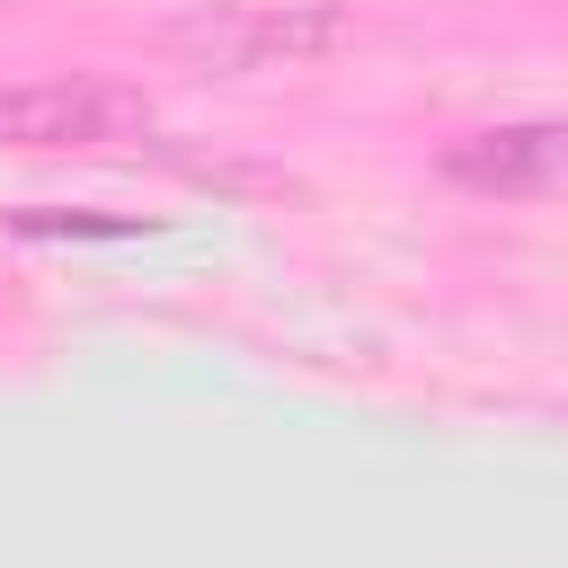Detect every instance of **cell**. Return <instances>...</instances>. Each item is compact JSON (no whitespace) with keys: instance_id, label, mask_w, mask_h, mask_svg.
I'll return each mask as SVG.
<instances>
[{"instance_id":"1","label":"cell","mask_w":568,"mask_h":568,"mask_svg":"<svg viewBox=\"0 0 568 568\" xmlns=\"http://www.w3.org/2000/svg\"><path fill=\"white\" fill-rule=\"evenodd\" d=\"M346 36H355V18H346L337 0H222V9L169 27V44H178L195 71H222V80L320 62V53H337Z\"/></svg>"},{"instance_id":"2","label":"cell","mask_w":568,"mask_h":568,"mask_svg":"<svg viewBox=\"0 0 568 568\" xmlns=\"http://www.w3.org/2000/svg\"><path fill=\"white\" fill-rule=\"evenodd\" d=\"M142 133H151V98L106 71L0 80V151H98V142H142Z\"/></svg>"},{"instance_id":"3","label":"cell","mask_w":568,"mask_h":568,"mask_svg":"<svg viewBox=\"0 0 568 568\" xmlns=\"http://www.w3.org/2000/svg\"><path fill=\"white\" fill-rule=\"evenodd\" d=\"M444 178L453 186H479V195L559 186L568 178V124H497V133H470V142L444 151Z\"/></svg>"}]
</instances>
